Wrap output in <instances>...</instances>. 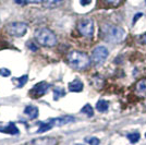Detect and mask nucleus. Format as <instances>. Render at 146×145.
I'll return each mask as SVG.
<instances>
[{
    "mask_svg": "<svg viewBox=\"0 0 146 145\" xmlns=\"http://www.w3.org/2000/svg\"><path fill=\"white\" fill-rule=\"evenodd\" d=\"M68 62H69L71 68L75 69V70H79V71H83L90 67L91 58L85 53L73 50L68 55Z\"/></svg>",
    "mask_w": 146,
    "mask_h": 145,
    "instance_id": "1",
    "label": "nucleus"
},
{
    "mask_svg": "<svg viewBox=\"0 0 146 145\" xmlns=\"http://www.w3.org/2000/svg\"><path fill=\"white\" fill-rule=\"evenodd\" d=\"M35 38H36V42L44 47H54L58 43V38L56 36V34L47 27H42L36 30Z\"/></svg>",
    "mask_w": 146,
    "mask_h": 145,
    "instance_id": "2",
    "label": "nucleus"
},
{
    "mask_svg": "<svg viewBox=\"0 0 146 145\" xmlns=\"http://www.w3.org/2000/svg\"><path fill=\"white\" fill-rule=\"evenodd\" d=\"M103 33L105 39L109 43H119L123 38L124 31L119 26L115 25H106L104 26Z\"/></svg>",
    "mask_w": 146,
    "mask_h": 145,
    "instance_id": "3",
    "label": "nucleus"
},
{
    "mask_svg": "<svg viewBox=\"0 0 146 145\" xmlns=\"http://www.w3.org/2000/svg\"><path fill=\"white\" fill-rule=\"evenodd\" d=\"M6 31L9 35L14 37H22L26 34L27 31V25L23 22H13L7 25Z\"/></svg>",
    "mask_w": 146,
    "mask_h": 145,
    "instance_id": "4",
    "label": "nucleus"
},
{
    "mask_svg": "<svg viewBox=\"0 0 146 145\" xmlns=\"http://www.w3.org/2000/svg\"><path fill=\"white\" fill-rule=\"evenodd\" d=\"M78 30L81 33V35L85 37H92L94 34V22L90 18H85L80 20L78 24Z\"/></svg>",
    "mask_w": 146,
    "mask_h": 145,
    "instance_id": "5",
    "label": "nucleus"
},
{
    "mask_svg": "<svg viewBox=\"0 0 146 145\" xmlns=\"http://www.w3.org/2000/svg\"><path fill=\"white\" fill-rule=\"evenodd\" d=\"M108 55H109V51L105 46H97L92 53V59L94 61V63L99 66L106 61Z\"/></svg>",
    "mask_w": 146,
    "mask_h": 145,
    "instance_id": "6",
    "label": "nucleus"
},
{
    "mask_svg": "<svg viewBox=\"0 0 146 145\" xmlns=\"http://www.w3.org/2000/svg\"><path fill=\"white\" fill-rule=\"evenodd\" d=\"M50 88V84L46 83V82H40V83H37L31 91V94L34 97H40L45 95Z\"/></svg>",
    "mask_w": 146,
    "mask_h": 145,
    "instance_id": "7",
    "label": "nucleus"
},
{
    "mask_svg": "<svg viewBox=\"0 0 146 145\" xmlns=\"http://www.w3.org/2000/svg\"><path fill=\"white\" fill-rule=\"evenodd\" d=\"M75 118L72 116H66V117H59V118H52L49 120V123L51 124V127H62L64 124L74 122Z\"/></svg>",
    "mask_w": 146,
    "mask_h": 145,
    "instance_id": "8",
    "label": "nucleus"
},
{
    "mask_svg": "<svg viewBox=\"0 0 146 145\" xmlns=\"http://www.w3.org/2000/svg\"><path fill=\"white\" fill-rule=\"evenodd\" d=\"M58 141L55 138H39V139L32 140L25 143L24 145H57Z\"/></svg>",
    "mask_w": 146,
    "mask_h": 145,
    "instance_id": "9",
    "label": "nucleus"
},
{
    "mask_svg": "<svg viewBox=\"0 0 146 145\" xmlns=\"http://www.w3.org/2000/svg\"><path fill=\"white\" fill-rule=\"evenodd\" d=\"M135 90H136V93H137L140 96H146V78L140 80V81L136 83Z\"/></svg>",
    "mask_w": 146,
    "mask_h": 145,
    "instance_id": "10",
    "label": "nucleus"
},
{
    "mask_svg": "<svg viewBox=\"0 0 146 145\" xmlns=\"http://www.w3.org/2000/svg\"><path fill=\"white\" fill-rule=\"evenodd\" d=\"M0 132L7 133V134H11V135H14V134H19V129L17 128V126L14 123H9L7 127L0 128Z\"/></svg>",
    "mask_w": 146,
    "mask_h": 145,
    "instance_id": "11",
    "label": "nucleus"
},
{
    "mask_svg": "<svg viewBox=\"0 0 146 145\" xmlns=\"http://www.w3.org/2000/svg\"><path fill=\"white\" fill-rule=\"evenodd\" d=\"M83 87H84V85H83V83L80 80H74V81H72L69 84V91L78 93V92L83 91Z\"/></svg>",
    "mask_w": 146,
    "mask_h": 145,
    "instance_id": "12",
    "label": "nucleus"
},
{
    "mask_svg": "<svg viewBox=\"0 0 146 145\" xmlns=\"http://www.w3.org/2000/svg\"><path fill=\"white\" fill-rule=\"evenodd\" d=\"M24 114L29 116L31 119H36L38 117V108L35 106H27L24 109Z\"/></svg>",
    "mask_w": 146,
    "mask_h": 145,
    "instance_id": "13",
    "label": "nucleus"
},
{
    "mask_svg": "<svg viewBox=\"0 0 146 145\" xmlns=\"http://www.w3.org/2000/svg\"><path fill=\"white\" fill-rule=\"evenodd\" d=\"M63 0H44L43 3L46 8H56L62 5Z\"/></svg>",
    "mask_w": 146,
    "mask_h": 145,
    "instance_id": "14",
    "label": "nucleus"
},
{
    "mask_svg": "<svg viewBox=\"0 0 146 145\" xmlns=\"http://www.w3.org/2000/svg\"><path fill=\"white\" fill-rule=\"evenodd\" d=\"M96 108H97L98 111H100V112H105V111H107L108 108H109V104H108L107 100L100 99V100L96 104Z\"/></svg>",
    "mask_w": 146,
    "mask_h": 145,
    "instance_id": "15",
    "label": "nucleus"
},
{
    "mask_svg": "<svg viewBox=\"0 0 146 145\" xmlns=\"http://www.w3.org/2000/svg\"><path fill=\"white\" fill-rule=\"evenodd\" d=\"M50 129H52V127L49 123V121H47V122H40L39 129L37 130V133H44L46 132V131H48V130H50Z\"/></svg>",
    "mask_w": 146,
    "mask_h": 145,
    "instance_id": "16",
    "label": "nucleus"
},
{
    "mask_svg": "<svg viewBox=\"0 0 146 145\" xmlns=\"http://www.w3.org/2000/svg\"><path fill=\"white\" fill-rule=\"evenodd\" d=\"M127 138H128L129 141H130L131 143H136V142L140 141L141 135L139 132H133V133H129L128 135H127Z\"/></svg>",
    "mask_w": 146,
    "mask_h": 145,
    "instance_id": "17",
    "label": "nucleus"
},
{
    "mask_svg": "<svg viewBox=\"0 0 146 145\" xmlns=\"http://www.w3.org/2000/svg\"><path fill=\"white\" fill-rule=\"evenodd\" d=\"M83 114H85L87 117H93L94 116V110H93V107H92L90 104H86L85 106L82 108L81 110Z\"/></svg>",
    "mask_w": 146,
    "mask_h": 145,
    "instance_id": "18",
    "label": "nucleus"
},
{
    "mask_svg": "<svg viewBox=\"0 0 146 145\" xmlns=\"http://www.w3.org/2000/svg\"><path fill=\"white\" fill-rule=\"evenodd\" d=\"M85 142H86V143H88L90 145H99V143H100V141H99V139H97V138H95V136H91V138H86V139H85Z\"/></svg>",
    "mask_w": 146,
    "mask_h": 145,
    "instance_id": "19",
    "label": "nucleus"
},
{
    "mask_svg": "<svg viewBox=\"0 0 146 145\" xmlns=\"http://www.w3.org/2000/svg\"><path fill=\"white\" fill-rule=\"evenodd\" d=\"M19 81V84H18V87H23L25 84H26V82H27V80H29V76L24 74V75H22L21 78H19L17 79Z\"/></svg>",
    "mask_w": 146,
    "mask_h": 145,
    "instance_id": "20",
    "label": "nucleus"
},
{
    "mask_svg": "<svg viewBox=\"0 0 146 145\" xmlns=\"http://www.w3.org/2000/svg\"><path fill=\"white\" fill-rule=\"evenodd\" d=\"M64 95V90L62 88H56L55 90V99H58L60 96Z\"/></svg>",
    "mask_w": 146,
    "mask_h": 145,
    "instance_id": "21",
    "label": "nucleus"
},
{
    "mask_svg": "<svg viewBox=\"0 0 146 145\" xmlns=\"http://www.w3.org/2000/svg\"><path fill=\"white\" fill-rule=\"evenodd\" d=\"M11 74V72L8 70V69H1L0 70V75L1 76H9Z\"/></svg>",
    "mask_w": 146,
    "mask_h": 145,
    "instance_id": "22",
    "label": "nucleus"
},
{
    "mask_svg": "<svg viewBox=\"0 0 146 145\" xmlns=\"http://www.w3.org/2000/svg\"><path fill=\"white\" fill-rule=\"evenodd\" d=\"M27 46H29V48H30L31 50H33V51L37 50V46L35 45V44H33V43H29V44H27Z\"/></svg>",
    "mask_w": 146,
    "mask_h": 145,
    "instance_id": "23",
    "label": "nucleus"
},
{
    "mask_svg": "<svg viewBox=\"0 0 146 145\" xmlns=\"http://www.w3.org/2000/svg\"><path fill=\"white\" fill-rule=\"evenodd\" d=\"M120 0H105V2H107L108 5H117Z\"/></svg>",
    "mask_w": 146,
    "mask_h": 145,
    "instance_id": "24",
    "label": "nucleus"
},
{
    "mask_svg": "<svg viewBox=\"0 0 146 145\" xmlns=\"http://www.w3.org/2000/svg\"><path fill=\"white\" fill-rule=\"evenodd\" d=\"M81 1V5L82 6H87L92 2V0H80Z\"/></svg>",
    "mask_w": 146,
    "mask_h": 145,
    "instance_id": "25",
    "label": "nucleus"
},
{
    "mask_svg": "<svg viewBox=\"0 0 146 145\" xmlns=\"http://www.w3.org/2000/svg\"><path fill=\"white\" fill-rule=\"evenodd\" d=\"M26 2H30V3H40L43 2L44 0H25Z\"/></svg>",
    "mask_w": 146,
    "mask_h": 145,
    "instance_id": "26",
    "label": "nucleus"
},
{
    "mask_svg": "<svg viewBox=\"0 0 146 145\" xmlns=\"http://www.w3.org/2000/svg\"><path fill=\"white\" fill-rule=\"evenodd\" d=\"M142 17V13H137L136 15H134V18H133V24H135V22L139 20V19Z\"/></svg>",
    "mask_w": 146,
    "mask_h": 145,
    "instance_id": "27",
    "label": "nucleus"
},
{
    "mask_svg": "<svg viewBox=\"0 0 146 145\" xmlns=\"http://www.w3.org/2000/svg\"><path fill=\"white\" fill-rule=\"evenodd\" d=\"M141 39H142V42L144 43V44H146V33L144 34V35H142V37H141Z\"/></svg>",
    "mask_w": 146,
    "mask_h": 145,
    "instance_id": "28",
    "label": "nucleus"
},
{
    "mask_svg": "<svg viewBox=\"0 0 146 145\" xmlns=\"http://www.w3.org/2000/svg\"><path fill=\"white\" fill-rule=\"evenodd\" d=\"M74 145H84V144H74Z\"/></svg>",
    "mask_w": 146,
    "mask_h": 145,
    "instance_id": "29",
    "label": "nucleus"
},
{
    "mask_svg": "<svg viewBox=\"0 0 146 145\" xmlns=\"http://www.w3.org/2000/svg\"><path fill=\"white\" fill-rule=\"evenodd\" d=\"M145 109H146V103H145Z\"/></svg>",
    "mask_w": 146,
    "mask_h": 145,
    "instance_id": "30",
    "label": "nucleus"
},
{
    "mask_svg": "<svg viewBox=\"0 0 146 145\" xmlns=\"http://www.w3.org/2000/svg\"><path fill=\"white\" fill-rule=\"evenodd\" d=\"M145 136H146V133H145Z\"/></svg>",
    "mask_w": 146,
    "mask_h": 145,
    "instance_id": "31",
    "label": "nucleus"
},
{
    "mask_svg": "<svg viewBox=\"0 0 146 145\" xmlns=\"http://www.w3.org/2000/svg\"><path fill=\"white\" fill-rule=\"evenodd\" d=\"M145 1H146V0H145Z\"/></svg>",
    "mask_w": 146,
    "mask_h": 145,
    "instance_id": "32",
    "label": "nucleus"
}]
</instances>
